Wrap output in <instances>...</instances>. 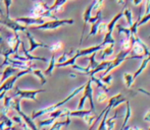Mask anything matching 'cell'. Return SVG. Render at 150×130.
Masks as SVG:
<instances>
[{"instance_id": "1", "label": "cell", "mask_w": 150, "mask_h": 130, "mask_svg": "<svg viewBox=\"0 0 150 130\" xmlns=\"http://www.w3.org/2000/svg\"><path fill=\"white\" fill-rule=\"evenodd\" d=\"M84 87H85V85H81V87H77V89H74V91L71 92V93L69 94V95L67 96V97L65 98L64 100L60 101L59 103H56V104L52 105V106L46 107V108L41 109V110H39V111H35V112H33V113H32L31 118L33 119V120H35L36 118H38V117L42 116V115H44V114H49V113L53 112L54 110H56V109H58L60 106H62V105L67 104V103L69 102V101H71V99H73L74 97H76V96H77L79 93H81V92L84 89Z\"/></svg>"}, {"instance_id": "2", "label": "cell", "mask_w": 150, "mask_h": 130, "mask_svg": "<svg viewBox=\"0 0 150 130\" xmlns=\"http://www.w3.org/2000/svg\"><path fill=\"white\" fill-rule=\"evenodd\" d=\"M75 22L74 20H53L50 22H45L44 24H39V26L33 27L35 30H56V29L60 28V27L67 26V24H73Z\"/></svg>"}, {"instance_id": "3", "label": "cell", "mask_w": 150, "mask_h": 130, "mask_svg": "<svg viewBox=\"0 0 150 130\" xmlns=\"http://www.w3.org/2000/svg\"><path fill=\"white\" fill-rule=\"evenodd\" d=\"M46 89H21L18 87L16 89V92L12 95V97H18L21 100L25 99V100H30V101H35L38 102V100L36 99V96L40 93H45Z\"/></svg>"}, {"instance_id": "4", "label": "cell", "mask_w": 150, "mask_h": 130, "mask_svg": "<svg viewBox=\"0 0 150 130\" xmlns=\"http://www.w3.org/2000/svg\"><path fill=\"white\" fill-rule=\"evenodd\" d=\"M129 54H130V51H124V50H120V53L117 54V56H115V59L111 60L110 65L107 67V69L104 71V72H103V75H101V76H104V75L108 74V73L110 72L111 70H113V69H115L117 67H119L120 65L122 64L124 61H126L127 59H132L131 57H127Z\"/></svg>"}, {"instance_id": "5", "label": "cell", "mask_w": 150, "mask_h": 130, "mask_svg": "<svg viewBox=\"0 0 150 130\" xmlns=\"http://www.w3.org/2000/svg\"><path fill=\"white\" fill-rule=\"evenodd\" d=\"M34 7L31 10V14L34 17H41L44 13L48 10L49 6L46 4L44 0H33Z\"/></svg>"}, {"instance_id": "6", "label": "cell", "mask_w": 150, "mask_h": 130, "mask_svg": "<svg viewBox=\"0 0 150 130\" xmlns=\"http://www.w3.org/2000/svg\"><path fill=\"white\" fill-rule=\"evenodd\" d=\"M0 24H3L6 28H8L9 30H11L13 33H18V32H26L27 27L20 24L18 22H16V20H10L9 17H5L4 20L0 18Z\"/></svg>"}, {"instance_id": "7", "label": "cell", "mask_w": 150, "mask_h": 130, "mask_svg": "<svg viewBox=\"0 0 150 130\" xmlns=\"http://www.w3.org/2000/svg\"><path fill=\"white\" fill-rule=\"evenodd\" d=\"M18 24H23L27 27H31V26H39V24H42L46 22L45 18L43 17H34V16H23V17H18L16 20H14Z\"/></svg>"}, {"instance_id": "8", "label": "cell", "mask_w": 150, "mask_h": 130, "mask_svg": "<svg viewBox=\"0 0 150 130\" xmlns=\"http://www.w3.org/2000/svg\"><path fill=\"white\" fill-rule=\"evenodd\" d=\"M102 48H104V47H103L101 44H99V45L92 46V47L85 48V49H79V50L76 51L75 56L77 58L82 57V56H88V55H91V54H93V53H96V52L100 51Z\"/></svg>"}, {"instance_id": "9", "label": "cell", "mask_w": 150, "mask_h": 130, "mask_svg": "<svg viewBox=\"0 0 150 130\" xmlns=\"http://www.w3.org/2000/svg\"><path fill=\"white\" fill-rule=\"evenodd\" d=\"M26 36L27 38H28V41L29 43H30V48L28 49V52L29 53H32V52H34L36 49H37L38 47H42V48H49V45H47V44H44V43H40V42L36 41L35 38L33 37V36L31 35L30 32H28V31H26Z\"/></svg>"}, {"instance_id": "10", "label": "cell", "mask_w": 150, "mask_h": 130, "mask_svg": "<svg viewBox=\"0 0 150 130\" xmlns=\"http://www.w3.org/2000/svg\"><path fill=\"white\" fill-rule=\"evenodd\" d=\"M96 2V0H93L91 2V4L86 8V10L84 11V14H83V20H84V26H83V30H82V36H81V42H80V45L82 44V40H83V35L85 33V29H86V26H87L88 22H89L90 17L92 16V11H93V7H94V4Z\"/></svg>"}, {"instance_id": "11", "label": "cell", "mask_w": 150, "mask_h": 130, "mask_svg": "<svg viewBox=\"0 0 150 130\" xmlns=\"http://www.w3.org/2000/svg\"><path fill=\"white\" fill-rule=\"evenodd\" d=\"M84 95H86V97L89 100L90 102V106L91 109L90 110L92 112L95 113V106H94V99H93V89H92V81L89 78V80L87 81V83L85 85V87H84Z\"/></svg>"}, {"instance_id": "12", "label": "cell", "mask_w": 150, "mask_h": 130, "mask_svg": "<svg viewBox=\"0 0 150 130\" xmlns=\"http://www.w3.org/2000/svg\"><path fill=\"white\" fill-rule=\"evenodd\" d=\"M18 71H20V69L16 68V67L10 66V65H7V66L5 67V69L2 71V74H1V85L7 78H9V77L13 76L14 74H16Z\"/></svg>"}, {"instance_id": "13", "label": "cell", "mask_w": 150, "mask_h": 130, "mask_svg": "<svg viewBox=\"0 0 150 130\" xmlns=\"http://www.w3.org/2000/svg\"><path fill=\"white\" fill-rule=\"evenodd\" d=\"M110 63H111V60H106V61L104 60V61L100 62V63L98 64V66H97L96 68L94 69V70L89 71L87 75H89V77H90V76H94L96 73L101 72V71H103V72H104V71L107 69V67L110 65Z\"/></svg>"}, {"instance_id": "14", "label": "cell", "mask_w": 150, "mask_h": 130, "mask_svg": "<svg viewBox=\"0 0 150 130\" xmlns=\"http://www.w3.org/2000/svg\"><path fill=\"white\" fill-rule=\"evenodd\" d=\"M71 124V117H65V120L63 121H58L55 120V122L51 125V127H49L48 129H44V130H60V128L62 126H65V125H69Z\"/></svg>"}, {"instance_id": "15", "label": "cell", "mask_w": 150, "mask_h": 130, "mask_svg": "<svg viewBox=\"0 0 150 130\" xmlns=\"http://www.w3.org/2000/svg\"><path fill=\"white\" fill-rule=\"evenodd\" d=\"M132 117V108H131L130 102L127 100L126 102V114H125V118H124V122H122V125L120 127V130H125V128L127 127V124H128L129 119Z\"/></svg>"}, {"instance_id": "16", "label": "cell", "mask_w": 150, "mask_h": 130, "mask_svg": "<svg viewBox=\"0 0 150 130\" xmlns=\"http://www.w3.org/2000/svg\"><path fill=\"white\" fill-rule=\"evenodd\" d=\"M150 62V55L149 56H146V57H144L142 59V63H141L140 65V67L138 68V70L136 71V72L133 74V79H134V81H135V79L137 78V77L139 76V75L141 74V73L144 71V69L147 67V65H148V63Z\"/></svg>"}, {"instance_id": "17", "label": "cell", "mask_w": 150, "mask_h": 130, "mask_svg": "<svg viewBox=\"0 0 150 130\" xmlns=\"http://www.w3.org/2000/svg\"><path fill=\"white\" fill-rule=\"evenodd\" d=\"M55 65H56V56H55V53H52L51 59H50V61H49V65H48L47 69L43 72V74L45 75V76H51L52 72H53V69L55 68Z\"/></svg>"}, {"instance_id": "18", "label": "cell", "mask_w": 150, "mask_h": 130, "mask_svg": "<svg viewBox=\"0 0 150 130\" xmlns=\"http://www.w3.org/2000/svg\"><path fill=\"white\" fill-rule=\"evenodd\" d=\"M122 16H124V13H122V11L119 12V13H117L115 16H113L112 20H111L110 22L107 24V32L113 33V30H115V24H117V20H120Z\"/></svg>"}, {"instance_id": "19", "label": "cell", "mask_w": 150, "mask_h": 130, "mask_svg": "<svg viewBox=\"0 0 150 130\" xmlns=\"http://www.w3.org/2000/svg\"><path fill=\"white\" fill-rule=\"evenodd\" d=\"M113 52H115V45H108L107 47H105L104 49H103V51L101 52V55L99 58H100L102 61H104L105 58L108 57V56H111L113 54Z\"/></svg>"}, {"instance_id": "20", "label": "cell", "mask_w": 150, "mask_h": 130, "mask_svg": "<svg viewBox=\"0 0 150 130\" xmlns=\"http://www.w3.org/2000/svg\"><path fill=\"white\" fill-rule=\"evenodd\" d=\"M132 46H133V43H132V40L131 38L125 37L122 39L120 41V49L124 50V51H130L131 52V49H132Z\"/></svg>"}, {"instance_id": "21", "label": "cell", "mask_w": 150, "mask_h": 130, "mask_svg": "<svg viewBox=\"0 0 150 130\" xmlns=\"http://www.w3.org/2000/svg\"><path fill=\"white\" fill-rule=\"evenodd\" d=\"M92 111L91 110H77V111H71L69 112V117H80V118H83L86 115L92 114Z\"/></svg>"}, {"instance_id": "22", "label": "cell", "mask_w": 150, "mask_h": 130, "mask_svg": "<svg viewBox=\"0 0 150 130\" xmlns=\"http://www.w3.org/2000/svg\"><path fill=\"white\" fill-rule=\"evenodd\" d=\"M90 79L92 82H95V85H96L97 89H101L103 92H105V93H108V87H106V85H104V83L102 82V81L100 80L99 78H96L95 76H90Z\"/></svg>"}, {"instance_id": "23", "label": "cell", "mask_w": 150, "mask_h": 130, "mask_svg": "<svg viewBox=\"0 0 150 130\" xmlns=\"http://www.w3.org/2000/svg\"><path fill=\"white\" fill-rule=\"evenodd\" d=\"M122 13H124V16L126 17L129 26L131 27L133 24V22H134V20H133V12H132V10H131L130 8L126 7L124 11H122Z\"/></svg>"}, {"instance_id": "24", "label": "cell", "mask_w": 150, "mask_h": 130, "mask_svg": "<svg viewBox=\"0 0 150 130\" xmlns=\"http://www.w3.org/2000/svg\"><path fill=\"white\" fill-rule=\"evenodd\" d=\"M63 47H64V45H63L62 42L58 41V42H56V43L52 44V45H49V48H48V49H49L50 51L52 52V53H56V52L62 50Z\"/></svg>"}, {"instance_id": "25", "label": "cell", "mask_w": 150, "mask_h": 130, "mask_svg": "<svg viewBox=\"0 0 150 130\" xmlns=\"http://www.w3.org/2000/svg\"><path fill=\"white\" fill-rule=\"evenodd\" d=\"M97 53V52H96ZM96 53H93L90 55V57H88V59H89L90 63H89V66L87 67L88 69H89V71L91 70H94L95 68H96L97 66H98V62L96 61V59H95V57H96Z\"/></svg>"}, {"instance_id": "26", "label": "cell", "mask_w": 150, "mask_h": 130, "mask_svg": "<svg viewBox=\"0 0 150 130\" xmlns=\"http://www.w3.org/2000/svg\"><path fill=\"white\" fill-rule=\"evenodd\" d=\"M115 28H117V30L119 31L120 34H124L125 37L129 38V39L132 37V33H131L130 28H126V27L120 26V24H115Z\"/></svg>"}, {"instance_id": "27", "label": "cell", "mask_w": 150, "mask_h": 130, "mask_svg": "<svg viewBox=\"0 0 150 130\" xmlns=\"http://www.w3.org/2000/svg\"><path fill=\"white\" fill-rule=\"evenodd\" d=\"M124 80H125V85H126V87L130 89L131 87L134 83V79H133V74L132 73H124Z\"/></svg>"}, {"instance_id": "28", "label": "cell", "mask_w": 150, "mask_h": 130, "mask_svg": "<svg viewBox=\"0 0 150 130\" xmlns=\"http://www.w3.org/2000/svg\"><path fill=\"white\" fill-rule=\"evenodd\" d=\"M32 73H33L34 75H36V76L38 77V78L40 79V81H41V85H45L46 83V78H45V75L43 74V71L40 70V69H33V71H32Z\"/></svg>"}, {"instance_id": "29", "label": "cell", "mask_w": 150, "mask_h": 130, "mask_svg": "<svg viewBox=\"0 0 150 130\" xmlns=\"http://www.w3.org/2000/svg\"><path fill=\"white\" fill-rule=\"evenodd\" d=\"M96 101H97V103H99V104H102V103H104V102H106L107 101V95H106V93L105 92H103V91H98L97 92V94H96Z\"/></svg>"}, {"instance_id": "30", "label": "cell", "mask_w": 150, "mask_h": 130, "mask_svg": "<svg viewBox=\"0 0 150 130\" xmlns=\"http://www.w3.org/2000/svg\"><path fill=\"white\" fill-rule=\"evenodd\" d=\"M117 113H115V117H112V118H109V119H106V122H105V124H106V129L107 130H115V118L117 117Z\"/></svg>"}, {"instance_id": "31", "label": "cell", "mask_w": 150, "mask_h": 130, "mask_svg": "<svg viewBox=\"0 0 150 130\" xmlns=\"http://www.w3.org/2000/svg\"><path fill=\"white\" fill-rule=\"evenodd\" d=\"M100 79L101 81H102L103 83H104L106 87H109V85H111V82H112V79H113V76L111 74H106V75H104V76H100Z\"/></svg>"}, {"instance_id": "32", "label": "cell", "mask_w": 150, "mask_h": 130, "mask_svg": "<svg viewBox=\"0 0 150 130\" xmlns=\"http://www.w3.org/2000/svg\"><path fill=\"white\" fill-rule=\"evenodd\" d=\"M99 24H100V22L99 20H97L96 22H94V24H91V29H90V33L88 34L87 36V39L90 37H92V36H95L97 34V31H98V26Z\"/></svg>"}, {"instance_id": "33", "label": "cell", "mask_w": 150, "mask_h": 130, "mask_svg": "<svg viewBox=\"0 0 150 130\" xmlns=\"http://www.w3.org/2000/svg\"><path fill=\"white\" fill-rule=\"evenodd\" d=\"M95 118H96V115H93V114H89V115H86V116L83 117V120L85 121L86 124H88L89 126L92 125V123L94 122Z\"/></svg>"}, {"instance_id": "34", "label": "cell", "mask_w": 150, "mask_h": 130, "mask_svg": "<svg viewBox=\"0 0 150 130\" xmlns=\"http://www.w3.org/2000/svg\"><path fill=\"white\" fill-rule=\"evenodd\" d=\"M107 33V24L106 22H100L98 26V31H97V34H101V35H105Z\"/></svg>"}, {"instance_id": "35", "label": "cell", "mask_w": 150, "mask_h": 130, "mask_svg": "<svg viewBox=\"0 0 150 130\" xmlns=\"http://www.w3.org/2000/svg\"><path fill=\"white\" fill-rule=\"evenodd\" d=\"M103 5H104V0H96L94 4V7H93V11L97 12L99 10H102Z\"/></svg>"}, {"instance_id": "36", "label": "cell", "mask_w": 150, "mask_h": 130, "mask_svg": "<svg viewBox=\"0 0 150 130\" xmlns=\"http://www.w3.org/2000/svg\"><path fill=\"white\" fill-rule=\"evenodd\" d=\"M101 15H102V10H99V11L96 12V14H95V16H91L89 22H88V24H94V22H96L97 20H99L101 18Z\"/></svg>"}, {"instance_id": "37", "label": "cell", "mask_w": 150, "mask_h": 130, "mask_svg": "<svg viewBox=\"0 0 150 130\" xmlns=\"http://www.w3.org/2000/svg\"><path fill=\"white\" fill-rule=\"evenodd\" d=\"M4 6H5V11H6V17H9V7L12 4V0H3Z\"/></svg>"}, {"instance_id": "38", "label": "cell", "mask_w": 150, "mask_h": 130, "mask_svg": "<svg viewBox=\"0 0 150 130\" xmlns=\"http://www.w3.org/2000/svg\"><path fill=\"white\" fill-rule=\"evenodd\" d=\"M11 120H12V122H16L18 126H23V125L25 124L24 120H23V118L20 116V115H18V116H13L11 118Z\"/></svg>"}, {"instance_id": "39", "label": "cell", "mask_w": 150, "mask_h": 130, "mask_svg": "<svg viewBox=\"0 0 150 130\" xmlns=\"http://www.w3.org/2000/svg\"><path fill=\"white\" fill-rule=\"evenodd\" d=\"M149 20H150V13L147 14V15L142 16V17L140 18V20H139V22H138V27H141L142 24H146V22H148Z\"/></svg>"}, {"instance_id": "40", "label": "cell", "mask_w": 150, "mask_h": 130, "mask_svg": "<svg viewBox=\"0 0 150 130\" xmlns=\"http://www.w3.org/2000/svg\"><path fill=\"white\" fill-rule=\"evenodd\" d=\"M150 13V0H146L145 2V11H144V15Z\"/></svg>"}, {"instance_id": "41", "label": "cell", "mask_w": 150, "mask_h": 130, "mask_svg": "<svg viewBox=\"0 0 150 130\" xmlns=\"http://www.w3.org/2000/svg\"><path fill=\"white\" fill-rule=\"evenodd\" d=\"M144 121H146V122H150V110L147 111L146 114L144 115Z\"/></svg>"}, {"instance_id": "42", "label": "cell", "mask_w": 150, "mask_h": 130, "mask_svg": "<svg viewBox=\"0 0 150 130\" xmlns=\"http://www.w3.org/2000/svg\"><path fill=\"white\" fill-rule=\"evenodd\" d=\"M125 130H144V129L140 128V127H126Z\"/></svg>"}, {"instance_id": "43", "label": "cell", "mask_w": 150, "mask_h": 130, "mask_svg": "<svg viewBox=\"0 0 150 130\" xmlns=\"http://www.w3.org/2000/svg\"><path fill=\"white\" fill-rule=\"evenodd\" d=\"M132 2H133V4H134V5H140L141 3H142L143 2V0H132Z\"/></svg>"}, {"instance_id": "44", "label": "cell", "mask_w": 150, "mask_h": 130, "mask_svg": "<svg viewBox=\"0 0 150 130\" xmlns=\"http://www.w3.org/2000/svg\"><path fill=\"white\" fill-rule=\"evenodd\" d=\"M10 130H23V129H22V127L18 125V126H12L11 128H10Z\"/></svg>"}, {"instance_id": "45", "label": "cell", "mask_w": 150, "mask_h": 130, "mask_svg": "<svg viewBox=\"0 0 150 130\" xmlns=\"http://www.w3.org/2000/svg\"><path fill=\"white\" fill-rule=\"evenodd\" d=\"M21 127H22V129H23V130H32V129L30 128V127H29V126H27V125H26V123H25V124L23 125V126H21Z\"/></svg>"}, {"instance_id": "46", "label": "cell", "mask_w": 150, "mask_h": 130, "mask_svg": "<svg viewBox=\"0 0 150 130\" xmlns=\"http://www.w3.org/2000/svg\"><path fill=\"white\" fill-rule=\"evenodd\" d=\"M6 94H7V93H6V92H2V93H0V101H1L2 99L4 98V96H5Z\"/></svg>"}, {"instance_id": "47", "label": "cell", "mask_w": 150, "mask_h": 130, "mask_svg": "<svg viewBox=\"0 0 150 130\" xmlns=\"http://www.w3.org/2000/svg\"><path fill=\"white\" fill-rule=\"evenodd\" d=\"M117 4H120V5H124L125 4V0H117Z\"/></svg>"}, {"instance_id": "48", "label": "cell", "mask_w": 150, "mask_h": 130, "mask_svg": "<svg viewBox=\"0 0 150 130\" xmlns=\"http://www.w3.org/2000/svg\"><path fill=\"white\" fill-rule=\"evenodd\" d=\"M2 68H3V65H0V74H1V73H2Z\"/></svg>"}, {"instance_id": "49", "label": "cell", "mask_w": 150, "mask_h": 130, "mask_svg": "<svg viewBox=\"0 0 150 130\" xmlns=\"http://www.w3.org/2000/svg\"><path fill=\"white\" fill-rule=\"evenodd\" d=\"M148 130H150V127H149V128H148Z\"/></svg>"}, {"instance_id": "50", "label": "cell", "mask_w": 150, "mask_h": 130, "mask_svg": "<svg viewBox=\"0 0 150 130\" xmlns=\"http://www.w3.org/2000/svg\"><path fill=\"white\" fill-rule=\"evenodd\" d=\"M149 39H150V35H149Z\"/></svg>"}]
</instances>
